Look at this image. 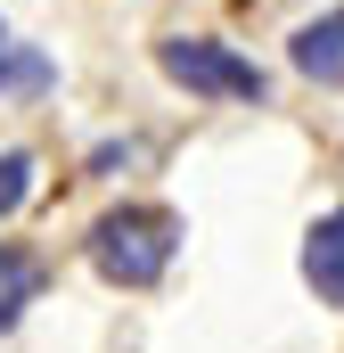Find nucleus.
I'll list each match as a JSON object with an SVG mask.
<instances>
[{"label":"nucleus","mask_w":344,"mask_h":353,"mask_svg":"<svg viewBox=\"0 0 344 353\" xmlns=\"http://www.w3.org/2000/svg\"><path fill=\"white\" fill-rule=\"evenodd\" d=\"M303 288H312L320 304H344V205L320 214L312 239H303Z\"/></svg>","instance_id":"20e7f679"},{"label":"nucleus","mask_w":344,"mask_h":353,"mask_svg":"<svg viewBox=\"0 0 344 353\" xmlns=\"http://www.w3.org/2000/svg\"><path fill=\"white\" fill-rule=\"evenodd\" d=\"M180 255V214L172 205H115V214H98L90 222V271L107 279V288H156Z\"/></svg>","instance_id":"f257e3e1"},{"label":"nucleus","mask_w":344,"mask_h":353,"mask_svg":"<svg viewBox=\"0 0 344 353\" xmlns=\"http://www.w3.org/2000/svg\"><path fill=\"white\" fill-rule=\"evenodd\" d=\"M156 66L189 99H230V107H262L270 99V74H262L255 58H238L230 41H213V33H164L156 41Z\"/></svg>","instance_id":"f03ea898"},{"label":"nucleus","mask_w":344,"mask_h":353,"mask_svg":"<svg viewBox=\"0 0 344 353\" xmlns=\"http://www.w3.org/2000/svg\"><path fill=\"white\" fill-rule=\"evenodd\" d=\"M41 296V263L25 255V247H0V337L25 321V304Z\"/></svg>","instance_id":"39448f33"},{"label":"nucleus","mask_w":344,"mask_h":353,"mask_svg":"<svg viewBox=\"0 0 344 353\" xmlns=\"http://www.w3.org/2000/svg\"><path fill=\"white\" fill-rule=\"evenodd\" d=\"M25 197H33V157H25V148H0V222H8Z\"/></svg>","instance_id":"423d86ee"},{"label":"nucleus","mask_w":344,"mask_h":353,"mask_svg":"<svg viewBox=\"0 0 344 353\" xmlns=\"http://www.w3.org/2000/svg\"><path fill=\"white\" fill-rule=\"evenodd\" d=\"M287 66H295L303 83H320V90H344V8L312 17V25H295V41H287Z\"/></svg>","instance_id":"7ed1b4c3"},{"label":"nucleus","mask_w":344,"mask_h":353,"mask_svg":"<svg viewBox=\"0 0 344 353\" xmlns=\"http://www.w3.org/2000/svg\"><path fill=\"white\" fill-rule=\"evenodd\" d=\"M8 50H17V41H8V25H0V83H8Z\"/></svg>","instance_id":"0eeeda50"}]
</instances>
